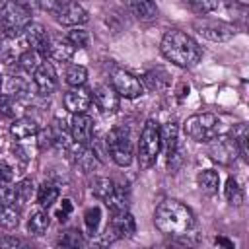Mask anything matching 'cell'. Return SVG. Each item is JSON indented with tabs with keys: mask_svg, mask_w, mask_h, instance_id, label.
Returning a JSON list of instances; mask_svg holds the SVG:
<instances>
[{
	"mask_svg": "<svg viewBox=\"0 0 249 249\" xmlns=\"http://www.w3.org/2000/svg\"><path fill=\"white\" fill-rule=\"evenodd\" d=\"M161 54L179 68H193L202 58V49L185 31L169 29L163 33L160 43Z\"/></svg>",
	"mask_w": 249,
	"mask_h": 249,
	"instance_id": "1",
	"label": "cell"
},
{
	"mask_svg": "<svg viewBox=\"0 0 249 249\" xmlns=\"http://www.w3.org/2000/svg\"><path fill=\"white\" fill-rule=\"evenodd\" d=\"M154 226L165 235H185L193 230L195 216L183 202L165 198L154 210Z\"/></svg>",
	"mask_w": 249,
	"mask_h": 249,
	"instance_id": "2",
	"label": "cell"
},
{
	"mask_svg": "<svg viewBox=\"0 0 249 249\" xmlns=\"http://www.w3.org/2000/svg\"><path fill=\"white\" fill-rule=\"evenodd\" d=\"M185 134L195 142H212L214 138L222 136V121L214 113H196L191 115L183 124Z\"/></svg>",
	"mask_w": 249,
	"mask_h": 249,
	"instance_id": "3",
	"label": "cell"
},
{
	"mask_svg": "<svg viewBox=\"0 0 249 249\" xmlns=\"http://www.w3.org/2000/svg\"><path fill=\"white\" fill-rule=\"evenodd\" d=\"M160 150H161V142H160V124H158V121L148 119V121L144 123V126H142L140 140H138V152H136L140 169H150V167L156 163Z\"/></svg>",
	"mask_w": 249,
	"mask_h": 249,
	"instance_id": "4",
	"label": "cell"
},
{
	"mask_svg": "<svg viewBox=\"0 0 249 249\" xmlns=\"http://www.w3.org/2000/svg\"><path fill=\"white\" fill-rule=\"evenodd\" d=\"M105 146H107V152H109L111 160L119 167H126V165L132 163L134 148H132V138H130L128 128L113 126L105 136Z\"/></svg>",
	"mask_w": 249,
	"mask_h": 249,
	"instance_id": "5",
	"label": "cell"
},
{
	"mask_svg": "<svg viewBox=\"0 0 249 249\" xmlns=\"http://www.w3.org/2000/svg\"><path fill=\"white\" fill-rule=\"evenodd\" d=\"M31 23V14L18 6L16 2H10L2 12H0V27L4 37L16 39L25 31V27Z\"/></svg>",
	"mask_w": 249,
	"mask_h": 249,
	"instance_id": "6",
	"label": "cell"
},
{
	"mask_svg": "<svg viewBox=\"0 0 249 249\" xmlns=\"http://www.w3.org/2000/svg\"><path fill=\"white\" fill-rule=\"evenodd\" d=\"M111 86L119 93V97H124V99H136V97H140L144 93L142 80L138 76H134L132 72L123 70V68L113 70V74H111Z\"/></svg>",
	"mask_w": 249,
	"mask_h": 249,
	"instance_id": "7",
	"label": "cell"
},
{
	"mask_svg": "<svg viewBox=\"0 0 249 249\" xmlns=\"http://www.w3.org/2000/svg\"><path fill=\"white\" fill-rule=\"evenodd\" d=\"M53 16L60 25H66V27H80L89 19L86 8L76 0H66L56 4V8L53 10Z\"/></svg>",
	"mask_w": 249,
	"mask_h": 249,
	"instance_id": "8",
	"label": "cell"
},
{
	"mask_svg": "<svg viewBox=\"0 0 249 249\" xmlns=\"http://www.w3.org/2000/svg\"><path fill=\"white\" fill-rule=\"evenodd\" d=\"M193 27L208 41L214 43H224L230 41L235 35V27L226 23V21H216V19H196L193 23Z\"/></svg>",
	"mask_w": 249,
	"mask_h": 249,
	"instance_id": "9",
	"label": "cell"
},
{
	"mask_svg": "<svg viewBox=\"0 0 249 249\" xmlns=\"http://www.w3.org/2000/svg\"><path fill=\"white\" fill-rule=\"evenodd\" d=\"M33 84H35L37 93L43 95V97L51 95V93L56 89V86H58V76H56V70H54L53 62H47V60H45V62L39 64V68H37L35 74H33Z\"/></svg>",
	"mask_w": 249,
	"mask_h": 249,
	"instance_id": "10",
	"label": "cell"
},
{
	"mask_svg": "<svg viewBox=\"0 0 249 249\" xmlns=\"http://www.w3.org/2000/svg\"><path fill=\"white\" fill-rule=\"evenodd\" d=\"M23 33H25V39H27L31 51H35L41 58H47L49 53H51V37H49L47 29H45L41 23H33V21H31V23L25 27Z\"/></svg>",
	"mask_w": 249,
	"mask_h": 249,
	"instance_id": "11",
	"label": "cell"
},
{
	"mask_svg": "<svg viewBox=\"0 0 249 249\" xmlns=\"http://www.w3.org/2000/svg\"><path fill=\"white\" fill-rule=\"evenodd\" d=\"M91 99L93 103L97 105V109L101 113H115L119 109V103H121V97L119 93L113 89V86L109 84H99L91 89Z\"/></svg>",
	"mask_w": 249,
	"mask_h": 249,
	"instance_id": "12",
	"label": "cell"
},
{
	"mask_svg": "<svg viewBox=\"0 0 249 249\" xmlns=\"http://www.w3.org/2000/svg\"><path fill=\"white\" fill-rule=\"evenodd\" d=\"M62 101H64L66 111H70L72 115H76V113H86L89 109V105H91L93 99H91V91L89 89H86L82 86H76V88H70L64 93Z\"/></svg>",
	"mask_w": 249,
	"mask_h": 249,
	"instance_id": "13",
	"label": "cell"
},
{
	"mask_svg": "<svg viewBox=\"0 0 249 249\" xmlns=\"http://www.w3.org/2000/svg\"><path fill=\"white\" fill-rule=\"evenodd\" d=\"M70 134L74 142L89 144L93 138V119L86 113H76L70 121Z\"/></svg>",
	"mask_w": 249,
	"mask_h": 249,
	"instance_id": "14",
	"label": "cell"
},
{
	"mask_svg": "<svg viewBox=\"0 0 249 249\" xmlns=\"http://www.w3.org/2000/svg\"><path fill=\"white\" fill-rule=\"evenodd\" d=\"M237 154H239V152H237V146H235V142L231 140V136L226 138V136L222 134V136H218V138L212 140V146H210V156H212V160H216V161L228 165V163H231V161L235 160Z\"/></svg>",
	"mask_w": 249,
	"mask_h": 249,
	"instance_id": "15",
	"label": "cell"
},
{
	"mask_svg": "<svg viewBox=\"0 0 249 249\" xmlns=\"http://www.w3.org/2000/svg\"><path fill=\"white\" fill-rule=\"evenodd\" d=\"M107 208L111 210V214H119V212H126L130 206V189L126 181H119L113 185V193L105 198Z\"/></svg>",
	"mask_w": 249,
	"mask_h": 249,
	"instance_id": "16",
	"label": "cell"
},
{
	"mask_svg": "<svg viewBox=\"0 0 249 249\" xmlns=\"http://www.w3.org/2000/svg\"><path fill=\"white\" fill-rule=\"evenodd\" d=\"M160 142L165 158H169L179 148V124L177 121H167L160 126Z\"/></svg>",
	"mask_w": 249,
	"mask_h": 249,
	"instance_id": "17",
	"label": "cell"
},
{
	"mask_svg": "<svg viewBox=\"0 0 249 249\" xmlns=\"http://www.w3.org/2000/svg\"><path fill=\"white\" fill-rule=\"evenodd\" d=\"M124 4L132 12V16L142 21H150L158 18V6L154 0H124Z\"/></svg>",
	"mask_w": 249,
	"mask_h": 249,
	"instance_id": "18",
	"label": "cell"
},
{
	"mask_svg": "<svg viewBox=\"0 0 249 249\" xmlns=\"http://www.w3.org/2000/svg\"><path fill=\"white\" fill-rule=\"evenodd\" d=\"M37 130H39V124L29 117H19L10 124V134L16 140H27L31 136H37Z\"/></svg>",
	"mask_w": 249,
	"mask_h": 249,
	"instance_id": "19",
	"label": "cell"
},
{
	"mask_svg": "<svg viewBox=\"0 0 249 249\" xmlns=\"http://www.w3.org/2000/svg\"><path fill=\"white\" fill-rule=\"evenodd\" d=\"M76 53V47L66 39V37H54L51 39V53L49 56L54 58V60H60V62H66L74 56Z\"/></svg>",
	"mask_w": 249,
	"mask_h": 249,
	"instance_id": "20",
	"label": "cell"
},
{
	"mask_svg": "<svg viewBox=\"0 0 249 249\" xmlns=\"http://www.w3.org/2000/svg\"><path fill=\"white\" fill-rule=\"evenodd\" d=\"M196 185L202 191V195L214 196L218 193V187H220V175H218V171H214V169H202L196 175Z\"/></svg>",
	"mask_w": 249,
	"mask_h": 249,
	"instance_id": "21",
	"label": "cell"
},
{
	"mask_svg": "<svg viewBox=\"0 0 249 249\" xmlns=\"http://www.w3.org/2000/svg\"><path fill=\"white\" fill-rule=\"evenodd\" d=\"M142 84H144V88H148V89L160 91V89H163V88L169 86V76H167L165 70L154 68V70H148V72L142 76Z\"/></svg>",
	"mask_w": 249,
	"mask_h": 249,
	"instance_id": "22",
	"label": "cell"
},
{
	"mask_svg": "<svg viewBox=\"0 0 249 249\" xmlns=\"http://www.w3.org/2000/svg\"><path fill=\"white\" fill-rule=\"evenodd\" d=\"M49 226H51V216L45 210H37L27 220V231L31 235H43L49 230Z\"/></svg>",
	"mask_w": 249,
	"mask_h": 249,
	"instance_id": "23",
	"label": "cell"
},
{
	"mask_svg": "<svg viewBox=\"0 0 249 249\" xmlns=\"http://www.w3.org/2000/svg\"><path fill=\"white\" fill-rule=\"evenodd\" d=\"M58 195H60L58 187H56L54 183H51V181H45V183L37 189V202H39L43 208H49V206H53V204L56 202Z\"/></svg>",
	"mask_w": 249,
	"mask_h": 249,
	"instance_id": "24",
	"label": "cell"
},
{
	"mask_svg": "<svg viewBox=\"0 0 249 249\" xmlns=\"http://www.w3.org/2000/svg\"><path fill=\"white\" fill-rule=\"evenodd\" d=\"M231 140L235 142V146H237V152H239V156L247 161V158H249V150H247V140H249V130H247V124H243V123H239V124H235L233 128H231Z\"/></svg>",
	"mask_w": 249,
	"mask_h": 249,
	"instance_id": "25",
	"label": "cell"
},
{
	"mask_svg": "<svg viewBox=\"0 0 249 249\" xmlns=\"http://www.w3.org/2000/svg\"><path fill=\"white\" fill-rule=\"evenodd\" d=\"M19 224V208L16 204H0V226L14 230Z\"/></svg>",
	"mask_w": 249,
	"mask_h": 249,
	"instance_id": "26",
	"label": "cell"
},
{
	"mask_svg": "<svg viewBox=\"0 0 249 249\" xmlns=\"http://www.w3.org/2000/svg\"><path fill=\"white\" fill-rule=\"evenodd\" d=\"M14 191H16V204H18V208H21L23 204H27V202L31 200V196H33V193H35L33 179H21V181L14 187Z\"/></svg>",
	"mask_w": 249,
	"mask_h": 249,
	"instance_id": "27",
	"label": "cell"
},
{
	"mask_svg": "<svg viewBox=\"0 0 249 249\" xmlns=\"http://www.w3.org/2000/svg\"><path fill=\"white\" fill-rule=\"evenodd\" d=\"M64 80H66V84H68L70 88L84 86L86 80H88V70H86V66H82V64H70L68 70H66V74H64Z\"/></svg>",
	"mask_w": 249,
	"mask_h": 249,
	"instance_id": "28",
	"label": "cell"
},
{
	"mask_svg": "<svg viewBox=\"0 0 249 249\" xmlns=\"http://www.w3.org/2000/svg\"><path fill=\"white\" fill-rule=\"evenodd\" d=\"M43 60H41V56L35 53V51H23L21 54H19V58H18V64H19V68L25 72V74H35V70L39 68V64H41Z\"/></svg>",
	"mask_w": 249,
	"mask_h": 249,
	"instance_id": "29",
	"label": "cell"
},
{
	"mask_svg": "<svg viewBox=\"0 0 249 249\" xmlns=\"http://www.w3.org/2000/svg\"><path fill=\"white\" fill-rule=\"evenodd\" d=\"M224 195H226V200L233 206H239L243 202V189L239 187L235 177H228L226 187H224Z\"/></svg>",
	"mask_w": 249,
	"mask_h": 249,
	"instance_id": "30",
	"label": "cell"
},
{
	"mask_svg": "<svg viewBox=\"0 0 249 249\" xmlns=\"http://www.w3.org/2000/svg\"><path fill=\"white\" fill-rule=\"evenodd\" d=\"M113 185L115 183L111 179H107V177H95L93 183H91V193H93V196L105 200L113 193Z\"/></svg>",
	"mask_w": 249,
	"mask_h": 249,
	"instance_id": "31",
	"label": "cell"
},
{
	"mask_svg": "<svg viewBox=\"0 0 249 249\" xmlns=\"http://www.w3.org/2000/svg\"><path fill=\"white\" fill-rule=\"evenodd\" d=\"M66 39L76 47V49H86L89 45V33L82 27H72L66 35Z\"/></svg>",
	"mask_w": 249,
	"mask_h": 249,
	"instance_id": "32",
	"label": "cell"
},
{
	"mask_svg": "<svg viewBox=\"0 0 249 249\" xmlns=\"http://www.w3.org/2000/svg\"><path fill=\"white\" fill-rule=\"evenodd\" d=\"M99 222H101V208L99 206H91L86 210L84 214V224H86V230L89 233H95L97 228H99Z\"/></svg>",
	"mask_w": 249,
	"mask_h": 249,
	"instance_id": "33",
	"label": "cell"
},
{
	"mask_svg": "<svg viewBox=\"0 0 249 249\" xmlns=\"http://www.w3.org/2000/svg\"><path fill=\"white\" fill-rule=\"evenodd\" d=\"M58 245H62V247H84L86 245V239L82 237V233L78 230H68L58 239Z\"/></svg>",
	"mask_w": 249,
	"mask_h": 249,
	"instance_id": "34",
	"label": "cell"
},
{
	"mask_svg": "<svg viewBox=\"0 0 249 249\" xmlns=\"http://www.w3.org/2000/svg\"><path fill=\"white\" fill-rule=\"evenodd\" d=\"M16 111H18V99L12 97L10 93L0 95V115L12 119V117H16Z\"/></svg>",
	"mask_w": 249,
	"mask_h": 249,
	"instance_id": "35",
	"label": "cell"
},
{
	"mask_svg": "<svg viewBox=\"0 0 249 249\" xmlns=\"http://www.w3.org/2000/svg\"><path fill=\"white\" fill-rule=\"evenodd\" d=\"M185 2L200 14H208V12H214L218 8V0H185Z\"/></svg>",
	"mask_w": 249,
	"mask_h": 249,
	"instance_id": "36",
	"label": "cell"
},
{
	"mask_svg": "<svg viewBox=\"0 0 249 249\" xmlns=\"http://www.w3.org/2000/svg\"><path fill=\"white\" fill-rule=\"evenodd\" d=\"M37 136H39V148L45 150V148H53V142H54V136H53V128L47 126L43 130H37Z\"/></svg>",
	"mask_w": 249,
	"mask_h": 249,
	"instance_id": "37",
	"label": "cell"
},
{
	"mask_svg": "<svg viewBox=\"0 0 249 249\" xmlns=\"http://www.w3.org/2000/svg\"><path fill=\"white\" fill-rule=\"evenodd\" d=\"M12 179H14V167L8 161L0 160V185L2 183H12Z\"/></svg>",
	"mask_w": 249,
	"mask_h": 249,
	"instance_id": "38",
	"label": "cell"
},
{
	"mask_svg": "<svg viewBox=\"0 0 249 249\" xmlns=\"http://www.w3.org/2000/svg\"><path fill=\"white\" fill-rule=\"evenodd\" d=\"M70 212H72V202H70L68 198H62V204H60V208L56 210V218H58V222H66L68 216H70Z\"/></svg>",
	"mask_w": 249,
	"mask_h": 249,
	"instance_id": "39",
	"label": "cell"
},
{
	"mask_svg": "<svg viewBox=\"0 0 249 249\" xmlns=\"http://www.w3.org/2000/svg\"><path fill=\"white\" fill-rule=\"evenodd\" d=\"M16 4L21 6L23 10H27L29 14L35 12V10H39V0H16Z\"/></svg>",
	"mask_w": 249,
	"mask_h": 249,
	"instance_id": "40",
	"label": "cell"
},
{
	"mask_svg": "<svg viewBox=\"0 0 249 249\" xmlns=\"http://www.w3.org/2000/svg\"><path fill=\"white\" fill-rule=\"evenodd\" d=\"M18 245H23V241L18 237H2L0 239V247H18Z\"/></svg>",
	"mask_w": 249,
	"mask_h": 249,
	"instance_id": "41",
	"label": "cell"
},
{
	"mask_svg": "<svg viewBox=\"0 0 249 249\" xmlns=\"http://www.w3.org/2000/svg\"><path fill=\"white\" fill-rule=\"evenodd\" d=\"M216 245H226V247H233V243L231 241H228V239H224V237H216V241H214Z\"/></svg>",
	"mask_w": 249,
	"mask_h": 249,
	"instance_id": "42",
	"label": "cell"
},
{
	"mask_svg": "<svg viewBox=\"0 0 249 249\" xmlns=\"http://www.w3.org/2000/svg\"><path fill=\"white\" fill-rule=\"evenodd\" d=\"M8 4H10V0H0V12H2V10H4Z\"/></svg>",
	"mask_w": 249,
	"mask_h": 249,
	"instance_id": "43",
	"label": "cell"
},
{
	"mask_svg": "<svg viewBox=\"0 0 249 249\" xmlns=\"http://www.w3.org/2000/svg\"><path fill=\"white\" fill-rule=\"evenodd\" d=\"M237 2H239V4H243V6H247V2H249V0H237Z\"/></svg>",
	"mask_w": 249,
	"mask_h": 249,
	"instance_id": "44",
	"label": "cell"
},
{
	"mask_svg": "<svg viewBox=\"0 0 249 249\" xmlns=\"http://www.w3.org/2000/svg\"><path fill=\"white\" fill-rule=\"evenodd\" d=\"M0 86H2V76H0Z\"/></svg>",
	"mask_w": 249,
	"mask_h": 249,
	"instance_id": "45",
	"label": "cell"
}]
</instances>
